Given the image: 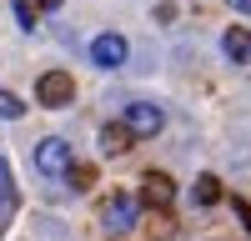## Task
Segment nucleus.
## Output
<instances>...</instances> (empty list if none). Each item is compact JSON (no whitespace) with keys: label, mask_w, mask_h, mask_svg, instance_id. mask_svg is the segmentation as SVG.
Instances as JSON below:
<instances>
[{"label":"nucleus","mask_w":251,"mask_h":241,"mask_svg":"<svg viewBox=\"0 0 251 241\" xmlns=\"http://www.w3.org/2000/svg\"><path fill=\"white\" fill-rule=\"evenodd\" d=\"M136 216H141V201L131 191H111L106 196V206H100V221H106L111 231H131L136 226Z\"/></svg>","instance_id":"1"},{"label":"nucleus","mask_w":251,"mask_h":241,"mask_svg":"<svg viewBox=\"0 0 251 241\" xmlns=\"http://www.w3.org/2000/svg\"><path fill=\"white\" fill-rule=\"evenodd\" d=\"M71 96H75V80H71L66 71H46V75L35 80V100H40V106H50V111L71 106Z\"/></svg>","instance_id":"2"},{"label":"nucleus","mask_w":251,"mask_h":241,"mask_svg":"<svg viewBox=\"0 0 251 241\" xmlns=\"http://www.w3.org/2000/svg\"><path fill=\"white\" fill-rule=\"evenodd\" d=\"M35 166H40V176H71V166H75V161H71V146H66L60 136H46V141L35 146Z\"/></svg>","instance_id":"3"},{"label":"nucleus","mask_w":251,"mask_h":241,"mask_svg":"<svg viewBox=\"0 0 251 241\" xmlns=\"http://www.w3.org/2000/svg\"><path fill=\"white\" fill-rule=\"evenodd\" d=\"M141 201H146V206H156V211H171L176 181L166 176V171H146V176H141Z\"/></svg>","instance_id":"4"},{"label":"nucleus","mask_w":251,"mask_h":241,"mask_svg":"<svg viewBox=\"0 0 251 241\" xmlns=\"http://www.w3.org/2000/svg\"><path fill=\"white\" fill-rule=\"evenodd\" d=\"M131 136H156L161 131V106H151V100H136V106H126V120H121Z\"/></svg>","instance_id":"5"},{"label":"nucleus","mask_w":251,"mask_h":241,"mask_svg":"<svg viewBox=\"0 0 251 241\" xmlns=\"http://www.w3.org/2000/svg\"><path fill=\"white\" fill-rule=\"evenodd\" d=\"M91 60H96L100 71H116V66H126V40H121L116 30L96 35V40H91Z\"/></svg>","instance_id":"6"},{"label":"nucleus","mask_w":251,"mask_h":241,"mask_svg":"<svg viewBox=\"0 0 251 241\" xmlns=\"http://www.w3.org/2000/svg\"><path fill=\"white\" fill-rule=\"evenodd\" d=\"M131 131H126L121 126V120H111V126H100V151H106V156H121V151H131Z\"/></svg>","instance_id":"7"},{"label":"nucleus","mask_w":251,"mask_h":241,"mask_svg":"<svg viewBox=\"0 0 251 241\" xmlns=\"http://www.w3.org/2000/svg\"><path fill=\"white\" fill-rule=\"evenodd\" d=\"M221 46H226V55H231V60H241V66H246V60H251V30H246V25H231V30L221 35Z\"/></svg>","instance_id":"8"},{"label":"nucleus","mask_w":251,"mask_h":241,"mask_svg":"<svg viewBox=\"0 0 251 241\" xmlns=\"http://www.w3.org/2000/svg\"><path fill=\"white\" fill-rule=\"evenodd\" d=\"M191 201H196V206H216V201H221V181H216V176H196Z\"/></svg>","instance_id":"9"},{"label":"nucleus","mask_w":251,"mask_h":241,"mask_svg":"<svg viewBox=\"0 0 251 241\" xmlns=\"http://www.w3.org/2000/svg\"><path fill=\"white\" fill-rule=\"evenodd\" d=\"M15 211V181H10V161L0 156V216Z\"/></svg>","instance_id":"10"},{"label":"nucleus","mask_w":251,"mask_h":241,"mask_svg":"<svg viewBox=\"0 0 251 241\" xmlns=\"http://www.w3.org/2000/svg\"><path fill=\"white\" fill-rule=\"evenodd\" d=\"M10 10H15V25L20 30H35V5H30V0H10Z\"/></svg>","instance_id":"11"},{"label":"nucleus","mask_w":251,"mask_h":241,"mask_svg":"<svg viewBox=\"0 0 251 241\" xmlns=\"http://www.w3.org/2000/svg\"><path fill=\"white\" fill-rule=\"evenodd\" d=\"M96 186V166H71V191H91Z\"/></svg>","instance_id":"12"},{"label":"nucleus","mask_w":251,"mask_h":241,"mask_svg":"<svg viewBox=\"0 0 251 241\" xmlns=\"http://www.w3.org/2000/svg\"><path fill=\"white\" fill-rule=\"evenodd\" d=\"M20 111H25V106H20V96L0 91V116H5V120H20Z\"/></svg>","instance_id":"13"},{"label":"nucleus","mask_w":251,"mask_h":241,"mask_svg":"<svg viewBox=\"0 0 251 241\" xmlns=\"http://www.w3.org/2000/svg\"><path fill=\"white\" fill-rule=\"evenodd\" d=\"M236 216H241V226L251 231V206H246V201H236Z\"/></svg>","instance_id":"14"},{"label":"nucleus","mask_w":251,"mask_h":241,"mask_svg":"<svg viewBox=\"0 0 251 241\" xmlns=\"http://www.w3.org/2000/svg\"><path fill=\"white\" fill-rule=\"evenodd\" d=\"M35 10H60V0H30Z\"/></svg>","instance_id":"15"}]
</instances>
